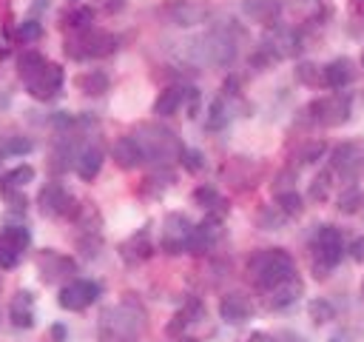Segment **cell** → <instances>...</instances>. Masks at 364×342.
<instances>
[{"label": "cell", "instance_id": "obj_1", "mask_svg": "<svg viewBox=\"0 0 364 342\" xmlns=\"http://www.w3.org/2000/svg\"><path fill=\"white\" fill-rule=\"evenodd\" d=\"M247 276L259 291H270L276 285H282L284 279L296 276V262L287 251L282 248H262L253 251L247 259Z\"/></svg>", "mask_w": 364, "mask_h": 342}, {"label": "cell", "instance_id": "obj_2", "mask_svg": "<svg viewBox=\"0 0 364 342\" xmlns=\"http://www.w3.org/2000/svg\"><path fill=\"white\" fill-rule=\"evenodd\" d=\"M344 256V239L336 225H321L313 237V274L316 279H324Z\"/></svg>", "mask_w": 364, "mask_h": 342}, {"label": "cell", "instance_id": "obj_3", "mask_svg": "<svg viewBox=\"0 0 364 342\" xmlns=\"http://www.w3.org/2000/svg\"><path fill=\"white\" fill-rule=\"evenodd\" d=\"M117 48V37L108 34V31H100V28H82V31H74L68 40H65V54L74 57V60H91V57H105Z\"/></svg>", "mask_w": 364, "mask_h": 342}, {"label": "cell", "instance_id": "obj_4", "mask_svg": "<svg viewBox=\"0 0 364 342\" xmlns=\"http://www.w3.org/2000/svg\"><path fill=\"white\" fill-rule=\"evenodd\" d=\"M139 331H142V314L128 305H117L102 314V333L114 342H134Z\"/></svg>", "mask_w": 364, "mask_h": 342}, {"label": "cell", "instance_id": "obj_5", "mask_svg": "<svg viewBox=\"0 0 364 342\" xmlns=\"http://www.w3.org/2000/svg\"><path fill=\"white\" fill-rule=\"evenodd\" d=\"M307 114H310L313 123H318V125H324V128L341 125V123H347V117H350V94L336 91V94H327V97H321V100H313V103L307 105Z\"/></svg>", "mask_w": 364, "mask_h": 342}, {"label": "cell", "instance_id": "obj_6", "mask_svg": "<svg viewBox=\"0 0 364 342\" xmlns=\"http://www.w3.org/2000/svg\"><path fill=\"white\" fill-rule=\"evenodd\" d=\"M142 131H145L148 137H136V140L142 142V148H145V157H148V160L168 162V160H173V157H179V154H182L179 140H176V137H173L168 128L142 125Z\"/></svg>", "mask_w": 364, "mask_h": 342}, {"label": "cell", "instance_id": "obj_7", "mask_svg": "<svg viewBox=\"0 0 364 342\" xmlns=\"http://www.w3.org/2000/svg\"><path fill=\"white\" fill-rule=\"evenodd\" d=\"M193 237V222L185 214H168L162 219V234H159V248L165 254H182L188 251Z\"/></svg>", "mask_w": 364, "mask_h": 342}, {"label": "cell", "instance_id": "obj_8", "mask_svg": "<svg viewBox=\"0 0 364 342\" xmlns=\"http://www.w3.org/2000/svg\"><path fill=\"white\" fill-rule=\"evenodd\" d=\"M63 80H65L63 68L57 63H48V60L37 71H31L28 77H23V83H26V88H28V94L34 100H51L63 88Z\"/></svg>", "mask_w": 364, "mask_h": 342}, {"label": "cell", "instance_id": "obj_9", "mask_svg": "<svg viewBox=\"0 0 364 342\" xmlns=\"http://www.w3.org/2000/svg\"><path fill=\"white\" fill-rule=\"evenodd\" d=\"M37 205L46 217H77V211H80L74 197L60 182H46L40 197H37Z\"/></svg>", "mask_w": 364, "mask_h": 342}, {"label": "cell", "instance_id": "obj_10", "mask_svg": "<svg viewBox=\"0 0 364 342\" xmlns=\"http://www.w3.org/2000/svg\"><path fill=\"white\" fill-rule=\"evenodd\" d=\"M28 242H31L28 228H23V225H6L0 231V268L3 271L14 268L20 262V256H23V251L28 248Z\"/></svg>", "mask_w": 364, "mask_h": 342}, {"label": "cell", "instance_id": "obj_11", "mask_svg": "<svg viewBox=\"0 0 364 342\" xmlns=\"http://www.w3.org/2000/svg\"><path fill=\"white\" fill-rule=\"evenodd\" d=\"M97 299H100V285L91 279H74V282L63 285L60 296H57L60 308H65V311H85Z\"/></svg>", "mask_w": 364, "mask_h": 342}, {"label": "cell", "instance_id": "obj_12", "mask_svg": "<svg viewBox=\"0 0 364 342\" xmlns=\"http://www.w3.org/2000/svg\"><path fill=\"white\" fill-rule=\"evenodd\" d=\"M333 171L344 180L358 177V171L364 168V142H341L333 148Z\"/></svg>", "mask_w": 364, "mask_h": 342}, {"label": "cell", "instance_id": "obj_13", "mask_svg": "<svg viewBox=\"0 0 364 342\" xmlns=\"http://www.w3.org/2000/svg\"><path fill=\"white\" fill-rule=\"evenodd\" d=\"M299 48H301V40H299L296 28H290V26H276L264 40V51H270V57H276V60L293 57V54H299Z\"/></svg>", "mask_w": 364, "mask_h": 342}, {"label": "cell", "instance_id": "obj_14", "mask_svg": "<svg viewBox=\"0 0 364 342\" xmlns=\"http://www.w3.org/2000/svg\"><path fill=\"white\" fill-rule=\"evenodd\" d=\"M111 157H114V162L119 165V168H125V171H131V168H139L148 157H145V148H142V142L134 137V134H125V137H119L114 145H111Z\"/></svg>", "mask_w": 364, "mask_h": 342}, {"label": "cell", "instance_id": "obj_15", "mask_svg": "<svg viewBox=\"0 0 364 342\" xmlns=\"http://www.w3.org/2000/svg\"><path fill=\"white\" fill-rule=\"evenodd\" d=\"M219 316L225 322H230V325H239V322H245V319L253 316V302L245 294H236V291L233 294H225L219 299Z\"/></svg>", "mask_w": 364, "mask_h": 342}, {"label": "cell", "instance_id": "obj_16", "mask_svg": "<svg viewBox=\"0 0 364 342\" xmlns=\"http://www.w3.org/2000/svg\"><path fill=\"white\" fill-rule=\"evenodd\" d=\"M208 14H210L208 6L191 3V0H176V3L168 6V17H171V23H176V26H196V23H205Z\"/></svg>", "mask_w": 364, "mask_h": 342}, {"label": "cell", "instance_id": "obj_17", "mask_svg": "<svg viewBox=\"0 0 364 342\" xmlns=\"http://www.w3.org/2000/svg\"><path fill=\"white\" fill-rule=\"evenodd\" d=\"M37 265H40V276H43V282H54V279H60V276H68V274H74V262H71L68 256H60V254H54V251H46V254H40Z\"/></svg>", "mask_w": 364, "mask_h": 342}, {"label": "cell", "instance_id": "obj_18", "mask_svg": "<svg viewBox=\"0 0 364 342\" xmlns=\"http://www.w3.org/2000/svg\"><path fill=\"white\" fill-rule=\"evenodd\" d=\"M9 319L14 328H31L34 325V296L28 291H17L9 305Z\"/></svg>", "mask_w": 364, "mask_h": 342}, {"label": "cell", "instance_id": "obj_19", "mask_svg": "<svg viewBox=\"0 0 364 342\" xmlns=\"http://www.w3.org/2000/svg\"><path fill=\"white\" fill-rule=\"evenodd\" d=\"M353 77H355V66H353V60H347V57L330 60V63L324 66V86H327V88H344V86L353 83Z\"/></svg>", "mask_w": 364, "mask_h": 342}, {"label": "cell", "instance_id": "obj_20", "mask_svg": "<svg viewBox=\"0 0 364 342\" xmlns=\"http://www.w3.org/2000/svg\"><path fill=\"white\" fill-rule=\"evenodd\" d=\"M102 160H105V154H102V148H100V145H85V148L77 154L74 171L80 174V180L91 182V180L100 174V168H102Z\"/></svg>", "mask_w": 364, "mask_h": 342}, {"label": "cell", "instance_id": "obj_21", "mask_svg": "<svg viewBox=\"0 0 364 342\" xmlns=\"http://www.w3.org/2000/svg\"><path fill=\"white\" fill-rule=\"evenodd\" d=\"M267 294H270V296H267V305H270L273 311H282V308L293 305V302L301 296V279H299V276H290V279H284L282 285L270 288Z\"/></svg>", "mask_w": 364, "mask_h": 342}, {"label": "cell", "instance_id": "obj_22", "mask_svg": "<svg viewBox=\"0 0 364 342\" xmlns=\"http://www.w3.org/2000/svg\"><path fill=\"white\" fill-rule=\"evenodd\" d=\"M216 239H219V219H216V217H210V219H205V222L193 225V237H191L188 251H191V254H205Z\"/></svg>", "mask_w": 364, "mask_h": 342}, {"label": "cell", "instance_id": "obj_23", "mask_svg": "<svg viewBox=\"0 0 364 342\" xmlns=\"http://www.w3.org/2000/svg\"><path fill=\"white\" fill-rule=\"evenodd\" d=\"M185 88L182 86H168L165 91H159V97H156V103H154V114H159V117H171V114H176L179 108H182V103H185Z\"/></svg>", "mask_w": 364, "mask_h": 342}, {"label": "cell", "instance_id": "obj_24", "mask_svg": "<svg viewBox=\"0 0 364 342\" xmlns=\"http://www.w3.org/2000/svg\"><path fill=\"white\" fill-rule=\"evenodd\" d=\"M74 83H77V88H80L82 94H91V97L108 91V77H105V71H100V68H88V71L77 74Z\"/></svg>", "mask_w": 364, "mask_h": 342}, {"label": "cell", "instance_id": "obj_25", "mask_svg": "<svg viewBox=\"0 0 364 342\" xmlns=\"http://www.w3.org/2000/svg\"><path fill=\"white\" fill-rule=\"evenodd\" d=\"M151 239H148V231H139V234H134L128 242H122V256L128 259V262H142V259H148L151 256Z\"/></svg>", "mask_w": 364, "mask_h": 342}, {"label": "cell", "instance_id": "obj_26", "mask_svg": "<svg viewBox=\"0 0 364 342\" xmlns=\"http://www.w3.org/2000/svg\"><path fill=\"white\" fill-rule=\"evenodd\" d=\"M279 9H282L279 0H247L245 3V11L259 23H273L279 17Z\"/></svg>", "mask_w": 364, "mask_h": 342}, {"label": "cell", "instance_id": "obj_27", "mask_svg": "<svg viewBox=\"0 0 364 342\" xmlns=\"http://www.w3.org/2000/svg\"><path fill=\"white\" fill-rule=\"evenodd\" d=\"M31 180H34V168H31V165H17V168H11L9 174H3V180H0V191L23 188V185H28Z\"/></svg>", "mask_w": 364, "mask_h": 342}, {"label": "cell", "instance_id": "obj_28", "mask_svg": "<svg viewBox=\"0 0 364 342\" xmlns=\"http://www.w3.org/2000/svg\"><path fill=\"white\" fill-rule=\"evenodd\" d=\"M228 120H230V105L225 97H216L208 111V128H222V125H228Z\"/></svg>", "mask_w": 364, "mask_h": 342}, {"label": "cell", "instance_id": "obj_29", "mask_svg": "<svg viewBox=\"0 0 364 342\" xmlns=\"http://www.w3.org/2000/svg\"><path fill=\"white\" fill-rule=\"evenodd\" d=\"M307 314H310V319H313L316 325H324V322H330V319L336 316V308H333L327 299L316 296V299H310V305H307Z\"/></svg>", "mask_w": 364, "mask_h": 342}, {"label": "cell", "instance_id": "obj_30", "mask_svg": "<svg viewBox=\"0 0 364 342\" xmlns=\"http://www.w3.org/2000/svg\"><path fill=\"white\" fill-rule=\"evenodd\" d=\"M276 205H279L287 217H299V214H301V197H299L293 188L279 191V194H276Z\"/></svg>", "mask_w": 364, "mask_h": 342}, {"label": "cell", "instance_id": "obj_31", "mask_svg": "<svg viewBox=\"0 0 364 342\" xmlns=\"http://www.w3.org/2000/svg\"><path fill=\"white\" fill-rule=\"evenodd\" d=\"M296 80L304 86H318V83L324 86V68H318L316 63H301L296 68Z\"/></svg>", "mask_w": 364, "mask_h": 342}, {"label": "cell", "instance_id": "obj_32", "mask_svg": "<svg viewBox=\"0 0 364 342\" xmlns=\"http://www.w3.org/2000/svg\"><path fill=\"white\" fill-rule=\"evenodd\" d=\"M361 202H364V194H361V188H355V185H350L341 197H338V211L341 214H355L358 208H361Z\"/></svg>", "mask_w": 364, "mask_h": 342}, {"label": "cell", "instance_id": "obj_33", "mask_svg": "<svg viewBox=\"0 0 364 342\" xmlns=\"http://www.w3.org/2000/svg\"><path fill=\"white\" fill-rule=\"evenodd\" d=\"M14 37H17V40H23V43L40 40V37H43V26H40L37 20H23V23H17V28H14Z\"/></svg>", "mask_w": 364, "mask_h": 342}, {"label": "cell", "instance_id": "obj_34", "mask_svg": "<svg viewBox=\"0 0 364 342\" xmlns=\"http://www.w3.org/2000/svg\"><path fill=\"white\" fill-rule=\"evenodd\" d=\"M43 63H46L43 54H37V51H23V54H20V63H17V66H20V77H28V74L37 71Z\"/></svg>", "mask_w": 364, "mask_h": 342}, {"label": "cell", "instance_id": "obj_35", "mask_svg": "<svg viewBox=\"0 0 364 342\" xmlns=\"http://www.w3.org/2000/svg\"><path fill=\"white\" fill-rule=\"evenodd\" d=\"M179 160H182V165H185L191 174H196V171L205 168V157H202V151H196V148H182Z\"/></svg>", "mask_w": 364, "mask_h": 342}, {"label": "cell", "instance_id": "obj_36", "mask_svg": "<svg viewBox=\"0 0 364 342\" xmlns=\"http://www.w3.org/2000/svg\"><path fill=\"white\" fill-rule=\"evenodd\" d=\"M284 219H287V214H284L279 205H270L267 211L259 214V225H262V228H279Z\"/></svg>", "mask_w": 364, "mask_h": 342}, {"label": "cell", "instance_id": "obj_37", "mask_svg": "<svg viewBox=\"0 0 364 342\" xmlns=\"http://www.w3.org/2000/svg\"><path fill=\"white\" fill-rule=\"evenodd\" d=\"M91 9H77V11H71V14H65V26H71L74 31H82V28H88L91 26Z\"/></svg>", "mask_w": 364, "mask_h": 342}, {"label": "cell", "instance_id": "obj_38", "mask_svg": "<svg viewBox=\"0 0 364 342\" xmlns=\"http://www.w3.org/2000/svg\"><path fill=\"white\" fill-rule=\"evenodd\" d=\"M31 151V142L23 140V137H9V142L0 145V157H11V154H28Z\"/></svg>", "mask_w": 364, "mask_h": 342}, {"label": "cell", "instance_id": "obj_39", "mask_svg": "<svg viewBox=\"0 0 364 342\" xmlns=\"http://www.w3.org/2000/svg\"><path fill=\"white\" fill-rule=\"evenodd\" d=\"M321 154H324V142H307V145H301V148H299V154H296V157H299V162H301V165H307V162H316Z\"/></svg>", "mask_w": 364, "mask_h": 342}, {"label": "cell", "instance_id": "obj_40", "mask_svg": "<svg viewBox=\"0 0 364 342\" xmlns=\"http://www.w3.org/2000/svg\"><path fill=\"white\" fill-rule=\"evenodd\" d=\"M193 200H196L202 208H213V205H222L219 194H216L210 185H202V188H196V191H193Z\"/></svg>", "mask_w": 364, "mask_h": 342}, {"label": "cell", "instance_id": "obj_41", "mask_svg": "<svg viewBox=\"0 0 364 342\" xmlns=\"http://www.w3.org/2000/svg\"><path fill=\"white\" fill-rule=\"evenodd\" d=\"M327 191H330V171H324V174H318V177L313 180L310 197H313V200H327Z\"/></svg>", "mask_w": 364, "mask_h": 342}, {"label": "cell", "instance_id": "obj_42", "mask_svg": "<svg viewBox=\"0 0 364 342\" xmlns=\"http://www.w3.org/2000/svg\"><path fill=\"white\" fill-rule=\"evenodd\" d=\"M350 256H353L355 262H364V237H355V239L350 242Z\"/></svg>", "mask_w": 364, "mask_h": 342}, {"label": "cell", "instance_id": "obj_43", "mask_svg": "<svg viewBox=\"0 0 364 342\" xmlns=\"http://www.w3.org/2000/svg\"><path fill=\"white\" fill-rule=\"evenodd\" d=\"M270 342H304V336H299V333H293V331H282V333L270 336Z\"/></svg>", "mask_w": 364, "mask_h": 342}, {"label": "cell", "instance_id": "obj_44", "mask_svg": "<svg viewBox=\"0 0 364 342\" xmlns=\"http://www.w3.org/2000/svg\"><path fill=\"white\" fill-rule=\"evenodd\" d=\"M102 6H105V11H119L125 6V0H102Z\"/></svg>", "mask_w": 364, "mask_h": 342}, {"label": "cell", "instance_id": "obj_45", "mask_svg": "<svg viewBox=\"0 0 364 342\" xmlns=\"http://www.w3.org/2000/svg\"><path fill=\"white\" fill-rule=\"evenodd\" d=\"M51 333H54V339H63V336H65V328H63V325H54Z\"/></svg>", "mask_w": 364, "mask_h": 342}, {"label": "cell", "instance_id": "obj_46", "mask_svg": "<svg viewBox=\"0 0 364 342\" xmlns=\"http://www.w3.org/2000/svg\"><path fill=\"white\" fill-rule=\"evenodd\" d=\"M361 66H364V54H361Z\"/></svg>", "mask_w": 364, "mask_h": 342}, {"label": "cell", "instance_id": "obj_47", "mask_svg": "<svg viewBox=\"0 0 364 342\" xmlns=\"http://www.w3.org/2000/svg\"><path fill=\"white\" fill-rule=\"evenodd\" d=\"M361 291H364V282H361Z\"/></svg>", "mask_w": 364, "mask_h": 342}]
</instances>
